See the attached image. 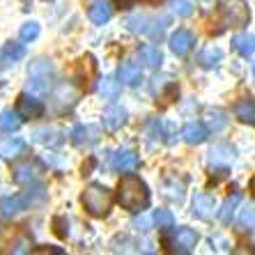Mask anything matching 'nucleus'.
I'll list each match as a JSON object with an SVG mask.
<instances>
[{"label":"nucleus","instance_id":"19","mask_svg":"<svg viewBox=\"0 0 255 255\" xmlns=\"http://www.w3.org/2000/svg\"><path fill=\"white\" fill-rule=\"evenodd\" d=\"M97 138H99V129H97V127L78 125L71 131V140L76 142V145H90V142H95Z\"/></svg>","mask_w":255,"mask_h":255},{"label":"nucleus","instance_id":"6","mask_svg":"<svg viewBox=\"0 0 255 255\" xmlns=\"http://www.w3.org/2000/svg\"><path fill=\"white\" fill-rule=\"evenodd\" d=\"M42 198H44V189H35L32 193L25 191L21 196L2 198V200H0V212H2V216H14V214L28 209V205H32L35 200H42Z\"/></svg>","mask_w":255,"mask_h":255},{"label":"nucleus","instance_id":"32","mask_svg":"<svg viewBox=\"0 0 255 255\" xmlns=\"http://www.w3.org/2000/svg\"><path fill=\"white\" fill-rule=\"evenodd\" d=\"M37 37H39V23L28 21V23L21 25V39H23V42H32Z\"/></svg>","mask_w":255,"mask_h":255},{"label":"nucleus","instance_id":"21","mask_svg":"<svg viewBox=\"0 0 255 255\" xmlns=\"http://www.w3.org/2000/svg\"><path fill=\"white\" fill-rule=\"evenodd\" d=\"M138 58H140V62L145 67H152V69H156V67L161 65V51L154 46V44H145V46L138 51Z\"/></svg>","mask_w":255,"mask_h":255},{"label":"nucleus","instance_id":"8","mask_svg":"<svg viewBox=\"0 0 255 255\" xmlns=\"http://www.w3.org/2000/svg\"><path fill=\"white\" fill-rule=\"evenodd\" d=\"M193 32H189V30H177V32H172L170 35V51L175 55H186L191 51V46H193Z\"/></svg>","mask_w":255,"mask_h":255},{"label":"nucleus","instance_id":"23","mask_svg":"<svg viewBox=\"0 0 255 255\" xmlns=\"http://www.w3.org/2000/svg\"><path fill=\"white\" fill-rule=\"evenodd\" d=\"M205 120H207V129L214 131V133H219V131L226 129L228 125V118L223 111H219V108H209L207 115H205Z\"/></svg>","mask_w":255,"mask_h":255},{"label":"nucleus","instance_id":"25","mask_svg":"<svg viewBox=\"0 0 255 255\" xmlns=\"http://www.w3.org/2000/svg\"><path fill=\"white\" fill-rule=\"evenodd\" d=\"M221 58H223V51L216 48V46H209L200 53V65L207 67V69H212V67H216L221 62Z\"/></svg>","mask_w":255,"mask_h":255},{"label":"nucleus","instance_id":"37","mask_svg":"<svg viewBox=\"0 0 255 255\" xmlns=\"http://www.w3.org/2000/svg\"><path fill=\"white\" fill-rule=\"evenodd\" d=\"M253 76H255V62H253Z\"/></svg>","mask_w":255,"mask_h":255},{"label":"nucleus","instance_id":"36","mask_svg":"<svg viewBox=\"0 0 255 255\" xmlns=\"http://www.w3.org/2000/svg\"><path fill=\"white\" fill-rule=\"evenodd\" d=\"M251 193H253V198H255V175L251 177Z\"/></svg>","mask_w":255,"mask_h":255},{"label":"nucleus","instance_id":"3","mask_svg":"<svg viewBox=\"0 0 255 255\" xmlns=\"http://www.w3.org/2000/svg\"><path fill=\"white\" fill-rule=\"evenodd\" d=\"M53 83V65L48 60H35L28 69V90L32 95H42Z\"/></svg>","mask_w":255,"mask_h":255},{"label":"nucleus","instance_id":"27","mask_svg":"<svg viewBox=\"0 0 255 255\" xmlns=\"http://www.w3.org/2000/svg\"><path fill=\"white\" fill-rule=\"evenodd\" d=\"M14 179H16L18 184H28L35 179V166H30V163H21V166L14 168Z\"/></svg>","mask_w":255,"mask_h":255},{"label":"nucleus","instance_id":"22","mask_svg":"<svg viewBox=\"0 0 255 255\" xmlns=\"http://www.w3.org/2000/svg\"><path fill=\"white\" fill-rule=\"evenodd\" d=\"M118 74H120V81H122L125 85H136L142 78V71L136 62H125V65L120 67Z\"/></svg>","mask_w":255,"mask_h":255},{"label":"nucleus","instance_id":"2","mask_svg":"<svg viewBox=\"0 0 255 255\" xmlns=\"http://www.w3.org/2000/svg\"><path fill=\"white\" fill-rule=\"evenodd\" d=\"M81 202H83L85 212H88L90 216L104 219V216L111 212V207H113V193L101 184H90L88 189L83 191Z\"/></svg>","mask_w":255,"mask_h":255},{"label":"nucleus","instance_id":"18","mask_svg":"<svg viewBox=\"0 0 255 255\" xmlns=\"http://www.w3.org/2000/svg\"><path fill=\"white\" fill-rule=\"evenodd\" d=\"M25 142L21 138H5L0 142V159H16L18 154H23Z\"/></svg>","mask_w":255,"mask_h":255},{"label":"nucleus","instance_id":"7","mask_svg":"<svg viewBox=\"0 0 255 255\" xmlns=\"http://www.w3.org/2000/svg\"><path fill=\"white\" fill-rule=\"evenodd\" d=\"M214 209H216V202H214V198L207 196V193H200V196H196L193 202H191V212H193V216H198V219H202V221L212 219Z\"/></svg>","mask_w":255,"mask_h":255},{"label":"nucleus","instance_id":"35","mask_svg":"<svg viewBox=\"0 0 255 255\" xmlns=\"http://www.w3.org/2000/svg\"><path fill=\"white\" fill-rule=\"evenodd\" d=\"M115 2H118L120 7H131L133 2H136V0H115Z\"/></svg>","mask_w":255,"mask_h":255},{"label":"nucleus","instance_id":"26","mask_svg":"<svg viewBox=\"0 0 255 255\" xmlns=\"http://www.w3.org/2000/svg\"><path fill=\"white\" fill-rule=\"evenodd\" d=\"M99 95L104 97V99H118L120 95V85L115 78H104L99 83Z\"/></svg>","mask_w":255,"mask_h":255},{"label":"nucleus","instance_id":"12","mask_svg":"<svg viewBox=\"0 0 255 255\" xmlns=\"http://www.w3.org/2000/svg\"><path fill=\"white\" fill-rule=\"evenodd\" d=\"M23 55H25V46H23V44H16V42L5 44V46H2V51H0V69H2V67L14 65V62H18Z\"/></svg>","mask_w":255,"mask_h":255},{"label":"nucleus","instance_id":"9","mask_svg":"<svg viewBox=\"0 0 255 255\" xmlns=\"http://www.w3.org/2000/svg\"><path fill=\"white\" fill-rule=\"evenodd\" d=\"M44 113V104L39 99H35V97H28V95H21L18 97V115L21 118H39V115Z\"/></svg>","mask_w":255,"mask_h":255},{"label":"nucleus","instance_id":"20","mask_svg":"<svg viewBox=\"0 0 255 255\" xmlns=\"http://www.w3.org/2000/svg\"><path fill=\"white\" fill-rule=\"evenodd\" d=\"M232 48H235L239 55H244V58H251V55L255 53V35H251V32L237 35L232 39Z\"/></svg>","mask_w":255,"mask_h":255},{"label":"nucleus","instance_id":"29","mask_svg":"<svg viewBox=\"0 0 255 255\" xmlns=\"http://www.w3.org/2000/svg\"><path fill=\"white\" fill-rule=\"evenodd\" d=\"M239 223L246 230H255V205H246L239 214Z\"/></svg>","mask_w":255,"mask_h":255},{"label":"nucleus","instance_id":"4","mask_svg":"<svg viewBox=\"0 0 255 255\" xmlns=\"http://www.w3.org/2000/svg\"><path fill=\"white\" fill-rule=\"evenodd\" d=\"M125 25L131 30V32L152 35L154 39H161V37H163V30H166V18L163 16L149 18L147 14H131V16L125 21Z\"/></svg>","mask_w":255,"mask_h":255},{"label":"nucleus","instance_id":"11","mask_svg":"<svg viewBox=\"0 0 255 255\" xmlns=\"http://www.w3.org/2000/svg\"><path fill=\"white\" fill-rule=\"evenodd\" d=\"M111 166L120 172H127V170H133L138 166V156L131 152V149H118L111 159Z\"/></svg>","mask_w":255,"mask_h":255},{"label":"nucleus","instance_id":"15","mask_svg":"<svg viewBox=\"0 0 255 255\" xmlns=\"http://www.w3.org/2000/svg\"><path fill=\"white\" fill-rule=\"evenodd\" d=\"M76 97H78V92L74 90V85H71V83H62L58 90H55L53 99H55V104L60 106V111H65V108H71L74 104H76Z\"/></svg>","mask_w":255,"mask_h":255},{"label":"nucleus","instance_id":"10","mask_svg":"<svg viewBox=\"0 0 255 255\" xmlns=\"http://www.w3.org/2000/svg\"><path fill=\"white\" fill-rule=\"evenodd\" d=\"M235 115H237L239 122L255 127V99L253 97H242L235 104Z\"/></svg>","mask_w":255,"mask_h":255},{"label":"nucleus","instance_id":"17","mask_svg":"<svg viewBox=\"0 0 255 255\" xmlns=\"http://www.w3.org/2000/svg\"><path fill=\"white\" fill-rule=\"evenodd\" d=\"M90 21L95 25H104L111 21V16H113V9H111V5H108L106 0H99V2H95V5L90 7V12H88Z\"/></svg>","mask_w":255,"mask_h":255},{"label":"nucleus","instance_id":"16","mask_svg":"<svg viewBox=\"0 0 255 255\" xmlns=\"http://www.w3.org/2000/svg\"><path fill=\"white\" fill-rule=\"evenodd\" d=\"M232 159H235V152L228 145H216V147L209 149V166H230Z\"/></svg>","mask_w":255,"mask_h":255},{"label":"nucleus","instance_id":"5","mask_svg":"<svg viewBox=\"0 0 255 255\" xmlns=\"http://www.w3.org/2000/svg\"><path fill=\"white\" fill-rule=\"evenodd\" d=\"M163 244H166L168 251H172V253H191L198 244V232L191 230V228H179L172 235H166Z\"/></svg>","mask_w":255,"mask_h":255},{"label":"nucleus","instance_id":"1","mask_svg":"<svg viewBox=\"0 0 255 255\" xmlns=\"http://www.w3.org/2000/svg\"><path fill=\"white\" fill-rule=\"evenodd\" d=\"M118 202L129 212H140L149 205V191L140 177L127 175L118 184Z\"/></svg>","mask_w":255,"mask_h":255},{"label":"nucleus","instance_id":"13","mask_svg":"<svg viewBox=\"0 0 255 255\" xmlns=\"http://www.w3.org/2000/svg\"><path fill=\"white\" fill-rule=\"evenodd\" d=\"M182 136H184V140L189 145H200V142L207 140V127L202 122H186Z\"/></svg>","mask_w":255,"mask_h":255},{"label":"nucleus","instance_id":"33","mask_svg":"<svg viewBox=\"0 0 255 255\" xmlns=\"http://www.w3.org/2000/svg\"><path fill=\"white\" fill-rule=\"evenodd\" d=\"M55 136V131H51V129H37L35 131V140L37 142H55V140H60V138H53Z\"/></svg>","mask_w":255,"mask_h":255},{"label":"nucleus","instance_id":"31","mask_svg":"<svg viewBox=\"0 0 255 255\" xmlns=\"http://www.w3.org/2000/svg\"><path fill=\"white\" fill-rule=\"evenodd\" d=\"M0 129L2 131H16L18 129V115L12 111H5L0 118Z\"/></svg>","mask_w":255,"mask_h":255},{"label":"nucleus","instance_id":"24","mask_svg":"<svg viewBox=\"0 0 255 255\" xmlns=\"http://www.w3.org/2000/svg\"><path fill=\"white\" fill-rule=\"evenodd\" d=\"M239 200H242V196L239 193H230V196L226 198V202L221 205V209H219V219H221V223H230L232 221V212H235V207L239 205Z\"/></svg>","mask_w":255,"mask_h":255},{"label":"nucleus","instance_id":"14","mask_svg":"<svg viewBox=\"0 0 255 255\" xmlns=\"http://www.w3.org/2000/svg\"><path fill=\"white\" fill-rule=\"evenodd\" d=\"M127 122V111L122 106H108L104 111V127L111 131H118Z\"/></svg>","mask_w":255,"mask_h":255},{"label":"nucleus","instance_id":"34","mask_svg":"<svg viewBox=\"0 0 255 255\" xmlns=\"http://www.w3.org/2000/svg\"><path fill=\"white\" fill-rule=\"evenodd\" d=\"M149 223H152L149 216H138V219L133 221V228H136V230H149Z\"/></svg>","mask_w":255,"mask_h":255},{"label":"nucleus","instance_id":"30","mask_svg":"<svg viewBox=\"0 0 255 255\" xmlns=\"http://www.w3.org/2000/svg\"><path fill=\"white\" fill-rule=\"evenodd\" d=\"M154 223L159 228H166V230H168V228L175 226V216H172L168 209H156V212H154Z\"/></svg>","mask_w":255,"mask_h":255},{"label":"nucleus","instance_id":"28","mask_svg":"<svg viewBox=\"0 0 255 255\" xmlns=\"http://www.w3.org/2000/svg\"><path fill=\"white\" fill-rule=\"evenodd\" d=\"M170 12L179 18H186L193 14V5H191V0H172L170 2Z\"/></svg>","mask_w":255,"mask_h":255}]
</instances>
